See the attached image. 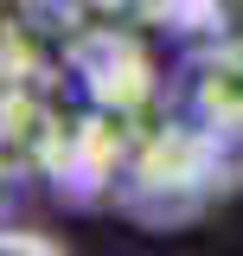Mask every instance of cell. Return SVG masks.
<instances>
[{"label": "cell", "mask_w": 243, "mask_h": 256, "mask_svg": "<svg viewBox=\"0 0 243 256\" xmlns=\"http://www.w3.org/2000/svg\"><path fill=\"white\" fill-rule=\"evenodd\" d=\"M173 102L186 122H198L230 160H243V38L192 45L173 77Z\"/></svg>", "instance_id": "1"}, {"label": "cell", "mask_w": 243, "mask_h": 256, "mask_svg": "<svg viewBox=\"0 0 243 256\" xmlns=\"http://www.w3.org/2000/svg\"><path fill=\"white\" fill-rule=\"evenodd\" d=\"M198 32L205 38H243V0H198Z\"/></svg>", "instance_id": "2"}, {"label": "cell", "mask_w": 243, "mask_h": 256, "mask_svg": "<svg viewBox=\"0 0 243 256\" xmlns=\"http://www.w3.org/2000/svg\"><path fill=\"white\" fill-rule=\"evenodd\" d=\"M0 256H70V250L52 244L45 230H0Z\"/></svg>", "instance_id": "3"}]
</instances>
